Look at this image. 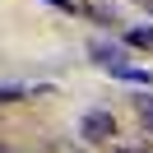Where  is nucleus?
<instances>
[{
	"mask_svg": "<svg viewBox=\"0 0 153 153\" xmlns=\"http://www.w3.org/2000/svg\"><path fill=\"white\" fill-rule=\"evenodd\" d=\"M88 51H93V60H97V65H107V70H121L125 60H130V56H125V42H102V37H97Z\"/></svg>",
	"mask_w": 153,
	"mask_h": 153,
	"instance_id": "obj_2",
	"label": "nucleus"
},
{
	"mask_svg": "<svg viewBox=\"0 0 153 153\" xmlns=\"http://www.w3.org/2000/svg\"><path fill=\"white\" fill-rule=\"evenodd\" d=\"M125 47H134V51H149L153 56V23H134V28H125Z\"/></svg>",
	"mask_w": 153,
	"mask_h": 153,
	"instance_id": "obj_3",
	"label": "nucleus"
},
{
	"mask_svg": "<svg viewBox=\"0 0 153 153\" xmlns=\"http://www.w3.org/2000/svg\"><path fill=\"white\" fill-rule=\"evenodd\" d=\"M134 107H139V116L149 121V130H153V93H139V97H134Z\"/></svg>",
	"mask_w": 153,
	"mask_h": 153,
	"instance_id": "obj_6",
	"label": "nucleus"
},
{
	"mask_svg": "<svg viewBox=\"0 0 153 153\" xmlns=\"http://www.w3.org/2000/svg\"><path fill=\"white\" fill-rule=\"evenodd\" d=\"M116 79H125V84H139V88H153V70H139V65H121L111 70Z\"/></svg>",
	"mask_w": 153,
	"mask_h": 153,
	"instance_id": "obj_5",
	"label": "nucleus"
},
{
	"mask_svg": "<svg viewBox=\"0 0 153 153\" xmlns=\"http://www.w3.org/2000/svg\"><path fill=\"white\" fill-rule=\"evenodd\" d=\"M79 134H84V139H93V144L111 139V134H116V116H111V111H84V121H79Z\"/></svg>",
	"mask_w": 153,
	"mask_h": 153,
	"instance_id": "obj_1",
	"label": "nucleus"
},
{
	"mask_svg": "<svg viewBox=\"0 0 153 153\" xmlns=\"http://www.w3.org/2000/svg\"><path fill=\"white\" fill-rule=\"evenodd\" d=\"M37 93H47V84H0V102H23Z\"/></svg>",
	"mask_w": 153,
	"mask_h": 153,
	"instance_id": "obj_4",
	"label": "nucleus"
}]
</instances>
